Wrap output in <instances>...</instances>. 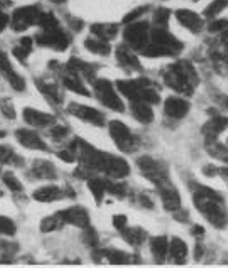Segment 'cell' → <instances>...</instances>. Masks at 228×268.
I'll return each instance as SVG.
<instances>
[{
    "mask_svg": "<svg viewBox=\"0 0 228 268\" xmlns=\"http://www.w3.org/2000/svg\"><path fill=\"white\" fill-rule=\"evenodd\" d=\"M117 88L132 101H146L158 103L159 93L149 79H136V81H118Z\"/></svg>",
    "mask_w": 228,
    "mask_h": 268,
    "instance_id": "6da1fadb",
    "label": "cell"
},
{
    "mask_svg": "<svg viewBox=\"0 0 228 268\" xmlns=\"http://www.w3.org/2000/svg\"><path fill=\"white\" fill-rule=\"evenodd\" d=\"M164 78H166V83L169 86L174 88L176 91L184 93V95H191L196 76L193 71H191L190 66L180 64V66H174V68L169 69Z\"/></svg>",
    "mask_w": 228,
    "mask_h": 268,
    "instance_id": "7a4b0ae2",
    "label": "cell"
},
{
    "mask_svg": "<svg viewBox=\"0 0 228 268\" xmlns=\"http://www.w3.org/2000/svg\"><path fill=\"white\" fill-rule=\"evenodd\" d=\"M95 91H96L98 100H100L105 106H108L110 110H115V111H124L125 110L122 100H120L118 95L115 93L114 84H112L108 79H96Z\"/></svg>",
    "mask_w": 228,
    "mask_h": 268,
    "instance_id": "3957f363",
    "label": "cell"
},
{
    "mask_svg": "<svg viewBox=\"0 0 228 268\" xmlns=\"http://www.w3.org/2000/svg\"><path fill=\"white\" fill-rule=\"evenodd\" d=\"M110 133H112V138H114V142L118 145L120 150H124V152L136 150V145H137L136 137L132 135V132L128 130L122 122H118V120L117 122H112L110 123Z\"/></svg>",
    "mask_w": 228,
    "mask_h": 268,
    "instance_id": "277c9868",
    "label": "cell"
},
{
    "mask_svg": "<svg viewBox=\"0 0 228 268\" xmlns=\"http://www.w3.org/2000/svg\"><path fill=\"white\" fill-rule=\"evenodd\" d=\"M140 171L150 179L152 182H156L158 186H162L164 182H168V171L164 165L156 162L152 157H140L137 160Z\"/></svg>",
    "mask_w": 228,
    "mask_h": 268,
    "instance_id": "5b68a950",
    "label": "cell"
},
{
    "mask_svg": "<svg viewBox=\"0 0 228 268\" xmlns=\"http://www.w3.org/2000/svg\"><path fill=\"white\" fill-rule=\"evenodd\" d=\"M41 12H39L38 7H22L17 8L14 12V20H12V27L14 30H26L29 25L32 24H39L41 20Z\"/></svg>",
    "mask_w": 228,
    "mask_h": 268,
    "instance_id": "8992f818",
    "label": "cell"
},
{
    "mask_svg": "<svg viewBox=\"0 0 228 268\" xmlns=\"http://www.w3.org/2000/svg\"><path fill=\"white\" fill-rule=\"evenodd\" d=\"M125 41L136 49H144L149 41V24L147 22L130 24L125 29Z\"/></svg>",
    "mask_w": 228,
    "mask_h": 268,
    "instance_id": "52a82bcc",
    "label": "cell"
},
{
    "mask_svg": "<svg viewBox=\"0 0 228 268\" xmlns=\"http://www.w3.org/2000/svg\"><path fill=\"white\" fill-rule=\"evenodd\" d=\"M38 42L41 46H48V47H52L56 51H64L66 47L70 46V39L60 27L52 29V30H46L44 34H39L38 35Z\"/></svg>",
    "mask_w": 228,
    "mask_h": 268,
    "instance_id": "ba28073f",
    "label": "cell"
},
{
    "mask_svg": "<svg viewBox=\"0 0 228 268\" xmlns=\"http://www.w3.org/2000/svg\"><path fill=\"white\" fill-rule=\"evenodd\" d=\"M152 42L158 44V46H162L164 49H168L171 54L182 49V44L178 41L172 34H169L166 27H156L152 30Z\"/></svg>",
    "mask_w": 228,
    "mask_h": 268,
    "instance_id": "9c48e42d",
    "label": "cell"
},
{
    "mask_svg": "<svg viewBox=\"0 0 228 268\" xmlns=\"http://www.w3.org/2000/svg\"><path fill=\"white\" fill-rule=\"evenodd\" d=\"M58 216H60L61 221H66V223H70V225H74L80 228H88V225H90V214H88L86 209L80 208V206L64 209V211H61Z\"/></svg>",
    "mask_w": 228,
    "mask_h": 268,
    "instance_id": "30bf717a",
    "label": "cell"
},
{
    "mask_svg": "<svg viewBox=\"0 0 228 268\" xmlns=\"http://www.w3.org/2000/svg\"><path fill=\"white\" fill-rule=\"evenodd\" d=\"M70 113L84 120V122H90L93 125H104V122H105V117L102 111L90 108V106H84V105H78V103L70 105Z\"/></svg>",
    "mask_w": 228,
    "mask_h": 268,
    "instance_id": "8fae6325",
    "label": "cell"
},
{
    "mask_svg": "<svg viewBox=\"0 0 228 268\" xmlns=\"http://www.w3.org/2000/svg\"><path fill=\"white\" fill-rule=\"evenodd\" d=\"M0 73H4V76L7 78V81L10 83V86L16 89V91H24L26 89V81L24 78H20L19 74L16 73L12 64L8 62L7 56L4 52H0Z\"/></svg>",
    "mask_w": 228,
    "mask_h": 268,
    "instance_id": "7c38bea8",
    "label": "cell"
},
{
    "mask_svg": "<svg viewBox=\"0 0 228 268\" xmlns=\"http://www.w3.org/2000/svg\"><path fill=\"white\" fill-rule=\"evenodd\" d=\"M16 135H17V140H19L24 147H28V149H32V150H48L46 142H44L42 138L39 137L36 132H32V130H17Z\"/></svg>",
    "mask_w": 228,
    "mask_h": 268,
    "instance_id": "4fadbf2b",
    "label": "cell"
},
{
    "mask_svg": "<svg viewBox=\"0 0 228 268\" xmlns=\"http://www.w3.org/2000/svg\"><path fill=\"white\" fill-rule=\"evenodd\" d=\"M176 17L180 20V24L184 25L186 29H190L191 32H200L203 29V19L194 14V12L188 10V8H182V10H178L176 12Z\"/></svg>",
    "mask_w": 228,
    "mask_h": 268,
    "instance_id": "5bb4252c",
    "label": "cell"
},
{
    "mask_svg": "<svg viewBox=\"0 0 228 268\" xmlns=\"http://www.w3.org/2000/svg\"><path fill=\"white\" fill-rule=\"evenodd\" d=\"M164 110L169 117L172 118H182L188 115L190 111V103L182 98H168L166 105H164Z\"/></svg>",
    "mask_w": 228,
    "mask_h": 268,
    "instance_id": "9a60e30c",
    "label": "cell"
},
{
    "mask_svg": "<svg viewBox=\"0 0 228 268\" xmlns=\"http://www.w3.org/2000/svg\"><path fill=\"white\" fill-rule=\"evenodd\" d=\"M24 120L29 125H34V127H48V125L56 122L52 115L42 113V111L34 110V108H26L24 110Z\"/></svg>",
    "mask_w": 228,
    "mask_h": 268,
    "instance_id": "2e32d148",
    "label": "cell"
},
{
    "mask_svg": "<svg viewBox=\"0 0 228 268\" xmlns=\"http://www.w3.org/2000/svg\"><path fill=\"white\" fill-rule=\"evenodd\" d=\"M160 187V196H162V203L164 208L169 209V211H176V209L181 208V196L174 187L169 186H159Z\"/></svg>",
    "mask_w": 228,
    "mask_h": 268,
    "instance_id": "e0dca14e",
    "label": "cell"
},
{
    "mask_svg": "<svg viewBox=\"0 0 228 268\" xmlns=\"http://www.w3.org/2000/svg\"><path fill=\"white\" fill-rule=\"evenodd\" d=\"M132 113L142 123H150L152 118H154V111L150 110L149 103H146V101H134Z\"/></svg>",
    "mask_w": 228,
    "mask_h": 268,
    "instance_id": "ac0fdd59",
    "label": "cell"
},
{
    "mask_svg": "<svg viewBox=\"0 0 228 268\" xmlns=\"http://www.w3.org/2000/svg\"><path fill=\"white\" fill-rule=\"evenodd\" d=\"M169 253L174 258L176 263H184L188 257V247L186 243L181 238H172L171 243H169Z\"/></svg>",
    "mask_w": 228,
    "mask_h": 268,
    "instance_id": "d6986e66",
    "label": "cell"
},
{
    "mask_svg": "<svg viewBox=\"0 0 228 268\" xmlns=\"http://www.w3.org/2000/svg\"><path fill=\"white\" fill-rule=\"evenodd\" d=\"M61 189L56 186H46V187H41L38 189L36 193L32 194V198L36 201H41V203H51V201H56L58 198H61Z\"/></svg>",
    "mask_w": 228,
    "mask_h": 268,
    "instance_id": "ffe728a7",
    "label": "cell"
},
{
    "mask_svg": "<svg viewBox=\"0 0 228 268\" xmlns=\"http://www.w3.org/2000/svg\"><path fill=\"white\" fill-rule=\"evenodd\" d=\"M150 250L154 253V257L159 262H162L169 252V240L166 236H156V238L150 240Z\"/></svg>",
    "mask_w": 228,
    "mask_h": 268,
    "instance_id": "44dd1931",
    "label": "cell"
},
{
    "mask_svg": "<svg viewBox=\"0 0 228 268\" xmlns=\"http://www.w3.org/2000/svg\"><path fill=\"white\" fill-rule=\"evenodd\" d=\"M117 57H118L120 64L125 66L127 69H140V62H138L137 56H134L128 49L120 47L117 51Z\"/></svg>",
    "mask_w": 228,
    "mask_h": 268,
    "instance_id": "7402d4cb",
    "label": "cell"
},
{
    "mask_svg": "<svg viewBox=\"0 0 228 268\" xmlns=\"http://www.w3.org/2000/svg\"><path fill=\"white\" fill-rule=\"evenodd\" d=\"M92 32L98 35L100 39H104V41H110V39H114L115 35H117V25L114 24H95L92 27Z\"/></svg>",
    "mask_w": 228,
    "mask_h": 268,
    "instance_id": "603a6c76",
    "label": "cell"
},
{
    "mask_svg": "<svg viewBox=\"0 0 228 268\" xmlns=\"http://www.w3.org/2000/svg\"><path fill=\"white\" fill-rule=\"evenodd\" d=\"M84 47L88 49V51H92V52H96V54H110V51H112V47H110V44L104 41V39H86L84 41Z\"/></svg>",
    "mask_w": 228,
    "mask_h": 268,
    "instance_id": "cb8c5ba5",
    "label": "cell"
},
{
    "mask_svg": "<svg viewBox=\"0 0 228 268\" xmlns=\"http://www.w3.org/2000/svg\"><path fill=\"white\" fill-rule=\"evenodd\" d=\"M64 86L66 88H70L71 91H74V93H80V95H86V96H90V91H88L86 88H84V84L82 83V79L74 74H68V76H64Z\"/></svg>",
    "mask_w": 228,
    "mask_h": 268,
    "instance_id": "d4e9b609",
    "label": "cell"
},
{
    "mask_svg": "<svg viewBox=\"0 0 228 268\" xmlns=\"http://www.w3.org/2000/svg\"><path fill=\"white\" fill-rule=\"evenodd\" d=\"M228 127V118H223V117H214L213 120H210L206 127L203 128L204 133H208V135H218L220 132H223L225 128Z\"/></svg>",
    "mask_w": 228,
    "mask_h": 268,
    "instance_id": "484cf974",
    "label": "cell"
},
{
    "mask_svg": "<svg viewBox=\"0 0 228 268\" xmlns=\"http://www.w3.org/2000/svg\"><path fill=\"white\" fill-rule=\"evenodd\" d=\"M124 238L130 245L138 247V245L147 238V233L144 230H140V228H130V230H124Z\"/></svg>",
    "mask_w": 228,
    "mask_h": 268,
    "instance_id": "4316f807",
    "label": "cell"
},
{
    "mask_svg": "<svg viewBox=\"0 0 228 268\" xmlns=\"http://www.w3.org/2000/svg\"><path fill=\"white\" fill-rule=\"evenodd\" d=\"M88 187L92 189L96 203H102V201H104V194L106 191V182L104 181V179H98V177L90 179V181H88Z\"/></svg>",
    "mask_w": 228,
    "mask_h": 268,
    "instance_id": "83f0119b",
    "label": "cell"
},
{
    "mask_svg": "<svg viewBox=\"0 0 228 268\" xmlns=\"http://www.w3.org/2000/svg\"><path fill=\"white\" fill-rule=\"evenodd\" d=\"M39 89L46 95V98H49V100L52 101V103H61L62 98L60 96V91H58V88L54 86V84H49V83H39L38 84Z\"/></svg>",
    "mask_w": 228,
    "mask_h": 268,
    "instance_id": "f1b7e54d",
    "label": "cell"
},
{
    "mask_svg": "<svg viewBox=\"0 0 228 268\" xmlns=\"http://www.w3.org/2000/svg\"><path fill=\"white\" fill-rule=\"evenodd\" d=\"M0 162H4V164H14V162H22V159L17 157L12 147L0 145Z\"/></svg>",
    "mask_w": 228,
    "mask_h": 268,
    "instance_id": "f546056e",
    "label": "cell"
},
{
    "mask_svg": "<svg viewBox=\"0 0 228 268\" xmlns=\"http://www.w3.org/2000/svg\"><path fill=\"white\" fill-rule=\"evenodd\" d=\"M2 181H4V184H6V186L8 187V189L12 191V193H22V189H24V186H22V182H20L19 179H17L12 172L4 174Z\"/></svg>",
    "mask_w": 228,
    "mask_h": 268,
    "instance_id": "4dcf8cb0",
    "label": "cell"
},
{
    "mask_svg": "<svg viewBox=\"0 0 228 268\" xmlns=\"http://www.w3.org/2000/svg\"><path fill=\"white\" fill-rule=\"evenodd\" d=\"M226 5H228V0H213V2L206 7V10H204V15L206 17L218 15Z\"/></svg>",
    "mask_w": 228,
    "mask_h": 268,
    "instance_id": "1f68e13d",
    "label": "cell"
},
{
    "mask_svg": "<svg viewBox=\"0 0 228 268\" xmlns=\"http://www.w3.org/2000/svg\"><path fill=\"white\" fill-rule=\"evenodd\" d=\"M16 231H17V226H16V223L10 220V218L0 216V233H4V235H14Z\"/></svg>",
    "mask_w": 228,
    "mask_h": 268,
    "instance_id": "d6a6232c",
    "label": "cell"
},
{
    "mask_svg": "<svg viewBox=\"0 0 228 268\" xmlns=\"http://www.w3.org/2000/svg\"><path fill=\"white\" fill-rule=\"evenodd\" d=\"M104 255L110 258L112 263H127L128 262V255L124 252H118V250H106Z\"/></svg>",
    "mask_w": 228,
    "mask_h": 268,
    "instance_id": "836d02e7",
    "label": "cell"
},
{
    "mask_svg": "<svg viewBox=\"0 0 228 268\" xmlns=\"http://www.w3.org/2000/svg\"><path fill=\"white\" fill-rule=\"evenodd\" d=\"M169 17H171V12L168 8H159L156 10V15H154V22L158 27H164V25L169 22Z\"/></svg>",
    "mask_w": 228,
    "mask_h": 268,
    "instance_id": "e575fe53",
    "label": "cell"
},
{
    "mask_svg": "<svg viewBox=\"0 0 228 268\" xmlns=\"http://www.w3.org/2000/svg\"><path fill=\"white\" fill-rule=\"evenodd\" d=\"M58 226H60V218L49 216V218H44V220L41 221V231H44V233L54 231Z\"/></svg>",
    "mask_w": 228,
    "mask_h": 268,
    "instance_id": "d590c367",
    "label": "cell"
},
{
    "mask_svg": "<svg viewBox=\"0 0 228 268\" xmlns=\"http://www.w3.org/2000/svg\"><path fill=\"white\" fill-rule=\"evenodd\" d=\"M36 172L41 177H54V169H52V165H49V162H39L36 165Z\"/></svg>",
    "mask_w": 228,
    "mask_h": 268,
    "instance_id": "8d00e7d4",
    "label": "cell"
},
{
    "mask_svg": "<svg viewBox=\"0 0 228 268\" xmlns=\"http://www.w3.org/2000/svg\"><path fill=\"white\" fill-rule=\"evenodd\" d=\"M106 182V189L110 191L112 194H117V196H125V186L124 184H114V182H110V181H105Z\"/></svg>",
    "mask_w": 228,
    "mask_h": 268,
    "instance_id": "74e56055",
    "label": "cell"
},
{
    "mask_svg": "<svg viewBox=\"0 0 228 268\" xmlns=\"http://www.w3.org/2000/svg\"><path fill=\"white\" fill-rule=\"evenodd\" d=\"M0 108H2V113L6 115L7 118H16V111H14V106L8 100H4L2 103H0Z\"/></svg>",
    "mask_w": 228,
    "mask_h": 268,
    "instance_id": "f35d334b",
    "label": "cell"
},
{
    "mask_svg": "<svg viewBox=\"0 0 228 268\" xmlns=\"http://www.w3.org/2000/svg\"><path fill=\"white\" fill-rule=\"evenodd\" d=\"M51 135L54 140H61V138H64L68 135V128H66L64 125H56V127L51 130Z\"/></svg>",
    "mask_w": 228,
    "mask_h": 268,
    "instance_id": "ab89813d",
    "label": "cell"
},
{
    "mask_svg": "<svg viewBox=\"0 0 228 268\" xmlns=\"http://www.w3.org/2000/svg\"><path fill=\"white\" fill-rule=\"evenodd\" d=\"M84 241H86L90 247H96L98 245V235L95 230H86L84 231Z\"/></svg>",
    "mask_w": 228,
    "mask_h": 268,
    "instance_id": "60d3db41",
    "label": "cell"
},
{
    "mask_svg": "<svg viewBox=\"0 0 228 268\" xmlns=\"http://www.w3.org/2000/svg\"><path fill=\"white\" fill-rule=\"evenodd\" d=\"M114 226L117 228V230L124 231L125 226H127V218H125L124 214H117V216H114Z\"/></svg>",
    "mask_w": 228,
    "mask_h": 268,
    "instance_id": "b9f144b4",
    "label": "cell"
},
{
    "mask_svg": "<svg viewBox=\"0 0 228 268\" xmlns=\"http://www.w3.org/2000/svg\"><path fill=\"white\" fill-rule=\"evenodd\" d=\"M146 10H147V7H138L137 10L130 12V14H128L127 17H125V19H124V22H125V24H128V22H134V20L137 19L138 15H140V14H144Z\"/></svg>",
    "mask_w": 228,
    "mask_h": 268,
    "instance_id": "7bdbcfd3",
    "label": "cell"
},
{
    "mask_svg": "<svg viewBox=\"0 0 228 268\" xmlns=\"http://www.w3.org/2000/svg\"><path fill=\"white\" fill-rule=\"evenodd\" d=\"M226 27H228V20L220 19V20L213 22V24L210 25V30H212V32H218V30H225Z\"/></svg>",
    "mask_w": 228,
    "mask_h": 268,
    "instance_id": "ee69618b",
    "label": "cell"
},
{
    "mask_svg": "<svg viewBox=\"0 0 228 268\" xmlns=\"http://www.w3.org/2000/svg\"><path fill=\"white\" fill-rule=\"evenodd\" d=\"M58 155H60V159L66 160V162H74V154H73V150H61Z\"/></svg>",
    "mask_w": 228,
    "mask_h": 268,
    "instance_id": "f6af8a7d",
    "label": "cell"
},
{
    "mask_svg": "<svg viewBox=\"0 0 228 268\" xmlns=\"http://www.w3.org/2000/svg\"><path fill=\"white\" fill-rule=\"evenodd\" d=\"M32 46H34V44H32V39H29V37H24V39H22V41H20V47L24 49L26 52H30V51H32Z\"/></svg>",
    "mask_w": 228,
    "mask_h": 268,
    "instance_id": "bcb514c9",
    "label": "cell"
},
{
    "mask_svg": "<svg viewBox=\"0 0 228 268\" xmlns=\"http://www.w3.org/2000/svg\"><path fill=\"white\" fill-rule=\"evenodd\" d=\"M14 54L17 56V59H22V61H26V57H28V54H29V52H26L24 49H22V47L19 46V47H16V49H14Z\"/></svg>",
    "mask_w": 228,
    "mask_h": 268,
    "instance_id": "7dc6e473",
    "label": "cell"
},
{
    "mask_svg": "<svg viewBox=\"0 0 228 268\" xmlns=\"http://www.w3.org/2000/svg\"><path fill=\"white\" fill-rule=\"evenodd\" d=\"M7 24H8V17L4 14L2 10H0V30H4L7 27Z\"/></svg>",
    "mask_w": 228,
    "mask_h": 268,
    "instance_id": "c3c4849f",
    "label": "cell"
},
{
    "mask_svg": "<svg viewBox=\"0 0 228 268\" xmlns=\"http://www.w3.org/2000/svg\"><path fill=\"white\" fill-rule=\"evenodd\" d=\"M193 233L194 235H203L204 233V228L203 226H194L193 228Z\"/></svg>",
    "mask_w": 228,
    "mask_h": 268,
    "instance_id": "681fc988",
    "label": "cell"
},
{
    "mask_svg": "<svg viewBox=\"0 0 228 268\" xmlns=\"http://www.w3.org/2000/svg\"><path fill=\"white\" fill-rule=\"evenodd\" d=\"M140 201H144V203H146V206H147V208H150V206H152L150 199H147V198H146V196H140Z\"/></svg>",
    "mask_w": 228,
    "mask_h": 268,
    "instance_id": "f907efd6",
    "label": "cell"
},
{
    "mask_svg": "<svg viewBox=\"0 0 228 268\" xmlns=\"http://www.w3.org/2000/svg\"><path fill=\"white\" fill-rule=\"evenodd\" d=\"M201 253H203V248H201V247H198V248L194 250V255H196V258H200V257H201Z\"/></svg>",
    "mask_w": 228,
    "mask_h": 268,
    "instance_id": "816d5d0a",
    "label": "cell"
},
{
    "mask_svg": "<svg viewBox=\"0 0 228 268\" xmlns=\"http://www.w3.org/2000/svg\"><path fill=\"white\" fill-rule=\"evenodd\" d=\"M223 39H226V41H228V27L223 30Z\"/></svg>",
    "mask_w": 228,
    "mask_h": 268,
    "instance_id": "f5cc1de1",
    "label": "cell"
},
{
    "mask_svg": "<svg viewBox=\"0 0 228 268\" xmlns=\"http://www.w3.org/2000/svg\"><path fill=\"white\" fill-rule=\"evenodd\" d=\"M54 3H62V2H66V0H52Z\"/></svg>",
    "mask_w": 228,
    "mask_h": 268,
    "instance_id": "db71d44e",
    "label": "cell"
},
{
    "mask_svg": "<svg viewBox=\"0 0 228 268\" xmlns=\"http://www.w3.org/2000/svg\"><path fill=\"white\" fill-rule=\"evenodd\" d=\"M4 135H6V132H2V130H0V138H2Z\"/></svg>",
    "mask_w": 228,
    "mask_h": 268,
    "instance_id": "11a10c76",
    "label": "cell"
},
{
    "mask_svg": "<svg viewBox=\"0 0 228 268\" xmlns=\"http://www.w3.org/2000/svg\"><path fill=\"white\" fill-rule=\"evenodd\" d=\"M223 174H225V176H228V169H225V171H222Z\"/></svg>",
    "mask_w": 228,
    "mask_h": 268,
    "instance_id": "9f6ffc18",
    "label": "cell"
},
{
    "mask_svg": "<svg viewBox=\"0 0 228 268\" xmlns=\"http://www.w3.org/2000/svg\"><path fill=\"white\" fill-rule=\"evenodd\" d=\"M226 105H228V103H226Z\"/></svg>",
    "mask_w": 228,
    "mask_h": 268,
    "instance_id": "6f0895ef",
    "label": "cell"
}]
</instances>
